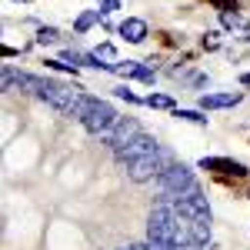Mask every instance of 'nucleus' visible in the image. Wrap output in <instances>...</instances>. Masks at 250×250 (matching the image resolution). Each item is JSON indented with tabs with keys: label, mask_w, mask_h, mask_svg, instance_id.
<instances>
[{
	"label": "nucleus",
	"mask_w": 250,
	"mask_h": 250,
	"mask_svg": "<svg viewBox=\"0 0 250 250\" xmlns=\"http://www.w3.org/2000/svg\"><path fill=\"white\" fill-rule=\"evenodd\" d=\"M173 117H180V120H190V124H207V117L200 114V110H173Z\"/></svg>",
	"instance_id": "19"
},
{
	"label": "nucleus",
	"mask_w": 250,
	"mask_h": 250,
	"mask_svg": "<svg viewBox=\"0 0 250 250\" xmlns=\"http://www.w3.org/2000/svg\"><path fill=\"white\" fill-rule=\"evenodd\" d=\"M94 57H97V63H100V70H117V50H114V43H100L94 50Z\"/></svg>",
	"instance_id": "13"
},
{
	"label": "nucleus",
	"mask_w": 250,
	"mask_h": 250,
	"mask_svg": "<svg viewBox=\"0 0 250 250\" xmlns=\"http://www.w3.org/2000/svg\"><path fill=\"white\" fill-rule=\"evenodd\" d=\"M74 120L83 124V130L87 134H110L114 130V124L120 120L117 110L107 104V100H100V97H90V94H80V100L74 104V110H70Z\"/></svg>",
	"instance_id": "1"
},
{
	"label": "nucleus",
	"mask_w": 250,
	"mask_h": 250,
	"mask_svg": "<svg viewBox=\"0 0 250 250\" xmlns=\"http://www.w3.org/2000/svg\"><path fill=\"white\" fill-rule=\"evenodd\" d=\"M144 104L154 107V110H177V107H173V97H167V94H150Z\"/></svg>",
	"instance_id": "15"
},
{
	"label": "nucleus",
	"mask_w": 250,
	"mask_h": 250,
	"mask_svg": "<svg viewBox=\"0 0 250 250\" xmlns=\"http://www.w3.org/2000/svg\"><path fill=\"white\" fill-rule=\"evenodd\" d=\"M157 187H160V200H170V204L200 193V184H197L193 170H187L184 164H170L167 170L157 177Z\"/></svg>",
	"instance_id": "2"
},
{
	"label": "nucleus",
	"mask_w": 250,
	"mask_h": 250,
	"mask_svg": "<svg viewBox=\"0 0 250 250\" xmlns=\"http://www.w3.org/2000/svg\"><path fill=\"white\" fill-rule=\"evenodd\" d=\"M37 83H40V77L23 74V70H14L10 63H3V90H7V94H10V90H34V94H37Z\"/></svg>",
	"instance_id": "9"
},
{
	"label": "nucleus",
	"mask_w": 250,
	"mask_h": 250,
	"mask_svg": "<svg viewBox=\"0 0 250 250\" xmlns=\"http://www.w3.org/2000/svg\"><path fill=\"white\" fill-rule=\"evenodd\" d=\"M57 40H60L57 27H40L37 30V43H57Z\"/></svg>",
	"instance_id": "18"
},
{
	"label": "nucleus",
	"mask_w": 250,
	"mask_h": 250,
	"mask_svg": "<svg viewBox=\"0 0 250 250\" xmlns=\"http://www.w3.org/2000/svg\"><path fill=\"white\" fill-rule=\"evenodd\" d=\"M247 34H250V27H247Z\"/></svg>",
	"instance_id": "25"
},
{
	"label": "nucleus",
	"mask_w": 250,
	"mask_h": 250,
	"mask_svg": "<svg viewBox=\"0 0 250 250\" xmlns=\"http://www.w3.org/2000/svg\"><path fill=\"white\" fill-rule=\"evenodd\" d=\"M114 74H120V77H137V80H140V74H144V63H137V60H127V63H124V60H120Z\"/></svg>",
	"instance_id": "16"
},
{
	"label": "nucleus",
	"mask_w": 250,
	"mask_h": 250,
	"mask_svg": "<svg viewBox=\"0 0 250 250\" xmlns=\"http://www.w3.org/2000/svg\"><path fill=\"white\" fill-rule=\"evenodd\" d=\"M200 170H217V173H233V177H244L247 167L240 160H227V157H204L200 160Z\"/></svg>",
	"instance_id": "10"
},
{
	"label": "nucleus",
	"mask_w": 250,
	"mask_h": 250,
	"mask_svg": "<svg viewBox=\"0 0 250 250\" xmlns=\"http://www.w3.org/2000/svg\"><path fill=\"white\" fill-rule=\"evenodd\" d=\"M100 17H104L100 10H83V14H80V17L74 20V30H77V34H87V30H90V27H94V23H97Z\"/></svg>",
	"instance_id": "14"
},
{
	"label": "nucleus",
	"mask_w": 250,
	"mask_h": 250,
	"mask_svg": "<svg viewBox=\"0 0 250 250\" xmlns=\"http://www.w3.org/2000/svg\"><path fill=\"white\" fill-rule=\"evenodd\" d=\"M160 147H157V140L150 134H137L124 150H117V160L127 167V164H134V160H140V157H147V154H157Z\"/></svg>",
	"instance_id": "7"
},
{
	"label": "nucleus",
	"mask_w": 250,
	"mask_h": 250,
	"mask_svg": "<svg viewBox=\"0 0 250 250\" xmlns=\"http://www.w3.org/2000/svg\"><path fill=\"white\" fill-rule=\"evenodd\" d=\"M220 20H224V27L227 30H240V27H247L240 14H230V10H220Z\"/></svg>",
	"instance_id": "17"
},
{
	"label": "nucleus",
	"mask_w": 250,
	"mask_h": 250,
	"mask_svg": "<svg viewBox=\"0 0 250 250\" xmlns=\"http://www.w3.org/2000/svg\"><path fill=\"white\" fill-rule=\"evenodd\" d=\"M173 220H177V210H173L170 200L154 204V210L147 217V240H150V244L173 247Z\"/></svg>",
	"instance_id": "3"
},
{
	"label": "nucleus",
	"mask_w": 250,
	"mask_h": 250,
	"mask_svg": "<svg viewBox=\"0 0 250 250\" xmlns=\"http://www.w3.org/2000/svg\"><path fill=\"white\" fill-rule=\"evenodd\" d=\"M173 210L180 213V217H190V220H210V207H207V197H204V193L173 200Z\"/></svg>",
	"instance_id": "8"
},
{
	"label": "nucleus",
	"mask_w": 250,
	"mask_h": 250,
	"mask_svg": "<svg viewBox=\"0 0 250 250\" xmlns=\"http://www.w3.org/2000/svg\"><path fill=\"white\" fill-rule=\"evenodd\" d=\"M170 164H173V157L167 150H157V154H147V157H140V160H134V164H127V177L137 180V184H144V180L160 177Z\"/></svg>",
	"instance_id": "5"
},
{
	"label": "nucleus",
	"mask_w": 250,
	"mask_h": 250,
	"mask_svg": "<svg viewBox=\"0 0 250 250\" xmlns=\"http://www.w3.org/2000/svg\"><path fill=\"white\" fill-rule=\"evenodd\" d=\"M114 94L120 97V100H127V104H137V100H140V97H137L130 87H124V83H120V87H114Z\"/></svg>",
	"instance_id": "20"
},
{
	"label": "nucleus",
	"mask_w": 250,
	"mask_h": 250,
	"mask_svg": "<svg viewBox=\"0 0 250 250\" xmlns=\"http://www.w3.org/2000/svg\"><path fill=\"white\" fill-rule=\"evenodd\" d=\"M240 100H244V94H237V90H230V94H204L200 97V107L204 110H220V107H233Z\"/></svg>",
	"instance_id": "11"
},
{
	"label": "nucleus",
	"mask_w": 250,
	"mask_h": 250,
	"mask_svg": "<svg viewBox=\"0 0 250 250\" xmlns=\"http://www.w3.org/2000/svg\"><path fill=\"white\" fill-rule=\"evenodd\" d=\"M120 37L130 40V43H144V40H147V23L137 20V17H127L120 23Z\"/></svg>",
	"instance_id": "12"
},
{
	"label": "nucleus",
	"mask_w": 250,
	"mask_h": 250,
	"mask_svg": "<svg viewBox=\"0 0 250 250\" xmlns=\"http://www.w3.org/2000/svg\"><path fill=\"white\" fill-rule=\"evenodd\" d=\"M80 87H67V83H57V80H43L40 77L37 83V97L40 100H47L50 107H57V110H63V114H70L74 110V104L80 100Z\"/></svg>",
	"instance_id": "4"
},
{
	"label": "nucleus",
	"mask_w": 250,
	"mask_h": 250,
	"mask_svg": "<svg viewBox=\"0 0 250 250\" xmlns=\"http://www.w3.org/2000/svg\"><path fill=\"white\" fill-rule=\"evenodd\" d=\"M204 47H207V50H217V47H220V34H217V30H207V34H204Z\"/></svg>",
	"instance_id": "21"
},
{
	"label": "nucleus",
	"mask_w": 250,
	"mask_h": 250,
	"mask_svg": "<svg viewBox=\"0 0 250 250\" xmlns=\"http://www.w3.org/2000/svg\"><path fill=\"white\" fill-rule=\"evenodd\" d=\"M114 10H120V0H100V14H104V17L114 14Z\"/></svg>",
	"instance_id": "22"
},
{
	"label": "nucleus",
	"mask_w": 250,
	"mask_h": 250,
	"mask_svg": "<svg viewBox=\"0 0 250 250\" xmlns=\"http://www.w3.org/2000/svg\"><path fill=\"white\" fill-rule=\"evenodd\" d=\"M120 250H130V247H120Z\"/></svg>",
	"instance_id": "24"
},
{
	"label": "nucleus",
	"mask_w": 250,
	"mask_h": 250,
	"mask_svg": "<svg viewBox=\"0 0 250 250\" xmlns=\"http://www.w3.org/2000/svg\"><path fill=\"white\" fill-rule=\"evenodd\" d=\"M240 83H244V87H250V74H244V77H240Z\"/></svg>",
	"instance_id": "23"
},
{
	"label": "nucleus",
	"mask_w": 250,
	"mask_h": 250,
	"mask_svg": "<svg viewBox=\"0 0 250 250\" xmlns=\"http://www.w3.org/2000/svg\"><path fill=\"white\" fill-rule=\"evenodd\" d=\"M137 134H140V124H137L134 117H120V120L114 124V130H110V134H104V137H107V147L117 154V150H124Z\"/></svg>",
	"instance_id": "6"
}]
</instances>
